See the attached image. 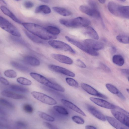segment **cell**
Segmentation results:
<instances>
[{
	"instance_id": "37",
	"label": "cell",
	"mask_w": 129,
	"mask_h": 129,
	"mask_svg": "<svg viewBox=\"0 0 129 129\" xmlns=\"http://www.w3.org/2000/svg\"><path fill=\"white\" fill-rule=\"evenodd\" d=\"M6 77L11 78H15L16 77L17 74L16 72L12 70H8L5 71L4 73Z\"/></svg>"
},
{
	"instance_id": "9",
	"label": "cell",
	"mask_w": 129,
	"mask_h": 129,
	"mask_svg": "<svg viewBox=\"0 0 129 129\" xmlns=\"http://www.w3.org/2000/svg\"><path fill=\"white\" fill-rule=\"evenodd\" d=\"M79 9L81 12L89 16L96 18L101 17L100 13L98 8L89 6L81 5L79 7Z\"/></svg>"
},
{
	"instance_id": "55",
	"label": "cell",
	"mask_w": 129,
	"mask_h": 129,
	"mask_svg": "<svg viewBox=\"0 0 129 129\" xmlns=\"http://www.w3.org/2000/svg\"><path fill=\"white\" fill-rule=\"evenodd\" d=\"M126 90L127 92L128 93L129 92V89H128V88L126 89Z\"/></svg>"
},
{
	"instance_id": "23",
	"label": "cell",
	"mask_w": 129,
	"mask_h": 129,
	"mask_svg": "<svg viewBox=\"0 0 129 129\" xmlns=\"http://www.w3.org/2000/svg\"><path fill=\"white\" fill-rule=\"evenodd\" d=\"M85 33L92 38L96 40L99 39L98 35L96 31L92 27L88 26L85 29Z\"/></svg>"
},
{
	"instance_id": "53",
	"label": "cell",
	"mask_w": 129,
	"mask_h": 129,
	"mask_svg": "<svg viewBox=\"0 0 129 129\" xmlns=\"http://www.w3.org/2000/svg\"><path fill=\"white\" fill-rule=\"evenodd\" d=\"M101 4H104L106 2L105 0H99L98 1Z\"/></svg>"
},
{
	"instance_id": "28",
	"label": "cell",
	"mask_w": 129,
	"mask_h": 129,
	"mask_svg": "<svg viewBox=\"0 0 129 129\" xmlns=\"http://www.w3.org/2000/svg\"><path fill=\"white\" fill-rule=\"evenodd\" d=\"M10 64L15 68L20 71L27 72L29 70L28 67L17 62L12 61L11 62Z\"/></svg>"
},
{
	"instance_id": "18",
	"label": "cell",
	"mask_w": 129,
	"mask_h": 129,
	"mask_svg": "<svg viewBox=\"0 0 129 129\" xmlns=\"http://www.w3.org/2000/svg\"><path fill=\"white\" fill-rule=\"evenodd\" d=\"M87 108L88 111L96 118L103 121H106L105 117L94 107L88 105H87Z\"/></svg>"
},
{
	"instance_id": "30",
	"label": "cell",
	"mask_w": 129,
	"mask_h": 129,
	"mask_svg": "<svg viewBox=\"0 0 129 129\" xmlns=\"http://www.w3.org/2000/svg\"><path fill=\"white\" fill-rule=\"evenodd\" d=\"M37 113L40 117L45 120L50 122H53L55 120L53 117L44 112L38 111Z\"/></svg>"
},
{
	"instance_id": "27",
	"label": "cell",
	"mask_w": 129,
	"mask_h": 129,
	"mask_svg": "<svg viewBox=\"0 0 129 129\" xmlns=\"http://www.w3.org/2000/svg\"><path fill=\"white\" fill-rule=\"evenodd\" d=\"M24 32L27 37L34 42L39 43H43L42 39L27 31L24 30Z\"/></svg>"
},
{
	"instance_id": "56",
	"label": "cell",
	"mask_w": 129,
	"mask_h": 129,
	"mask_svg": "<svg viewBox=\"0 0 129 129\" xmlns=\"http://www.w3.org/2000/svg\"><path fill=\"white\" fill-rule=\"evenodd\" d=\"M125 0H120V1L122 2H124L125 1Z\"/></svg>"
},
{
	"instance_id": "51",
	"label": "cell",
	"mask_w": 129,
	"mask_h": 129,
	"mask_svg": "<svg viewBox=\"0 0 129 129\" xmlns=\"http://www.w3.org/2000/svg\"><path fill=\"white\" fill-rule=\"evenodd\" d=\"M85 129H97L95 127L89 125H87L85 126Z\"/></svg>"
},
{
	"instance_id": "38",
	"label": "cell",
	"mask_w": 129,
	"mask_h": 129,
	"mask_svg": "<svg viewBox=\"0 0 129 129\" xmlns=\"http://www.w3.org/2000/svg\"><path fill=\"white\" fill-rule=\"evenodd\" d=\"M0 104L10 108H13L14 107L13 105L11 102L4 98H0Z\"/></svg>"
},
{
	"instance_id": "36",
	"label": "cell",
	"mask_w": 129,
	"mask_h": 129,
	"mask_svg": "<svg viewBox=\"0 0 129 129\" xmlns=\"http://www.w3.org/2000/svg\"><path fill=\"white\" fill-rule=\"evenodd\" d=\"M66 81L67 84L75 88H78L79 86L78 83L73 78H66Z\"/></svg>"
},
{
	"instance_id": "6",
	"label": "cell",
	"mask_w": 129,
	"mask_h": 129,
	"mask_svg": "<svg viewBox=\"0 0 129 129\" xmlns=\"http://www.w3.org/2000/svg\"><path fill=\"white\" fill-rule=\"evenodd\" d=\"M65 38L68 42L88 54L93 56H97L99 55V53L97 51L88 47L83 43L77 41L67 36H65Z\"/></svg>"
},
{
	"instance_id": "21",
	"label": "cell",
	"mask_w": 129,
	"mask_h": 129,
	"mask_svg": "<svg viewBox=\"0 0 129 129\" xmlns=\"http://www.w3.org/2000/svg\"><path fill=\"white\" fill-rule=\"evenodd\" d=\"M0 127L7 129H14V122H10L5 118L0 117Z\"/></svg>"
},
{
	"instance_id": "46",
	"label": "cell",
	"mask_w": 129,
	"mask_h": 129,
	"mask_svg": "<svg viewBox=\"0 0 129 129\" xmlns=\"http://www.w3.org/2000/svg\"><path fill=\"white\" fill-rule=\"evenodd\" d=\"M0 82L5 85H8L10 84L9 82L3 77H0Z\"/></svg>"
},
{
	"instance_id": "25",
	"label": "cell",
	"mask_w": 129,
	"mask_h": 129,
	"mask_svg": "<svg viewBox=\"0 0 129 129\" xmlns=\"http://www.w3.org/2000/svg\"><path fill=\"white\" fill-rule=\"evenodd\" d=\"M51 10L50 8L46 5H41L37 7L35 11L36 13H42L45 14L50 13Z\"/></svg>"
},
{
	"instance_id": "50",
	"label": "cell",
	"mask_w": 129,
	"mask_h": 129,
	"mask_svg": "<svg viewBox=\"0 0 129 129\" xmlns=\"http://www.w3.org/2000/svg\"><path fill=\"white\" fill-rule=\"evenodd\" d=\"M117 95L119 97L123 100H125V96L119 91Z\"/></svg>"
},
{
	"instance_id": "41",
	"label": "cell",
	"mask_w": 129,
	"mask_h": 129,
	"mask_svg": "<svg viewBox=\"0 0 129 129\" xmlns=\"http://www.w3.org/2000/svg\"><path fill=\"white\" fill-rule=\"evenodd\" d=\"M99 67L101 69L106 73H109L111 72L110 69L103 63L100 62L99 64Z\"/></svg>"
},
{
	"instance_id": "31",
	"label": "cell",
	"mask_w": 129,
	"mask_h": 129,
	"mask_svg": "<svg viewBox=\"0 0 129 129\" xmlns=\"http://www.w3.org/2000/svg\"><path fill=\"white\" fill-rule=\"evenodd\" d=\"M46 29L50 34L56 36L59 34L60 31L57 27L52 26H48L46 27Z\"/></svg>"
},
{
	"instance_id": "10",
	"label": "cell",
	"mask_w": 129,
	"mask_h": 129,
	"mask_svg": "<svg viewBox=\"0 0 129 129\" xmlns=\"http://www.w3.org/2000/svg\"><path fill=\"white\" fill-rule=\"evenodd\" d=\"M111 112L116 119L119 122L129 127V116L116 109L111 110Z\"/></svg>"
},
{
	"instance_id": "15",
	"label": "cell",
	"mask_w": 129,
	"mask_h": 129,
	"mask_svg": "<svg viewBox=\"0 0 129 129\" xmlns=\"http://www.w3.org/2000/svg\"><path fill=\"white\" fill-rule=\"evenodd\" d=\"M51 55L53 58L61 63L70 65L73 63V60L67 56L56 54H52Z\"/></svg>"
},
{
	"instance_id": "32",
	"label": "cell",
	"mask_w": 129,
	"mask_h": 129,
	"mask_svg": "<svg viewBox=\"0 0 129 129\" xmlns=\"http://www.w3.org/2000/svg\"><path fill=\"white\" fill-rule=\"evenodd\" d=\"M54 110L58 113L64 115H67L69 113L67 110L64 108L58 106H56L53 107Z\"/></svg>"
},
{
	"instance_id": "1",
	"label": "cell",
	"mask_w": 129,
	"mask_h": 129,
	"mask_svg": "<svg viewBox=\"0 0 129 129\" xmlns=\"http://www.w3.org/2000/svg\"><path fill=\"white\" fill-rule=\"evenodd\" d=\"M22 24L28 31L42 40H53L57 38L56 36L50 34L46 28L38 24L29 22H23Z\"/></svg>"
},
{
	"instance_id": "42",
	"label": "cell",
	"mask_w": 129,
	"mask_h": 129,
	"mask_svg": "<svg viewBox=\"0 0 129 129\" xmlns=\"http://www.w3.org/2000/svg\"><path fill=\"white\" fill-rule=\"evenodd\" d=\"M43 124L45 126L49 129H58L54 126L46 122H43Z\"/></svg>"
},
{
	"instance_id": "49",
	"label": "cell",
	"mask_w": 129,
	"mask_h": 129,
	"mask_svg": "<svg viewBox=\"0 0 129 129\" xmlns=\"http://www.w3.org/2000/svg\"><path fill=\"white\" fill-rule=\"evenodd\" d=\"M7 113L6 111L2 108L0 107V115H6Z\"/></svg>"
},
{
	"instance_id": "12",
	"label": "cell",
	"mask_w": 129,
	"mask_h": 129,
	"mask_svg": "<svg viewBox=\"0 0 129 129\" xmlns=\"http://www.w3.org/2000/svg\"><path fill=\"white\" fill-rule=\"evenodd\" d=\"M83 43L88 47L96 51L101 50L104 47L102 42L91 39L85 40Z\"/></svg>"
},
{
	"instance_id": "16",
	"label": "cell",
	"mask_w": 129,
	"mask_h": 129,
	"mask_svg": "<svg viewBox=\"0 0 129 129\" xmlns=\"http://www.w3.org/2000/svg\"><path fill=\"white\" fill-rule=\"evenodd\" d=\"M61 102L62 104L67 107L86 117L85 114L80 109L71 102L64 99H61Z\"/></svg>"
},
{
	"instance_id": "4",
	"label": "cell",
	"mask_w": 129,
	"mask_h": 129,
	"mask_svg": "<svg viewBox=\"0 0 129 129\" xmlns=\"http://www.w3.org/2000/svg\"><path fill=\"white\" fill-rule=\"evenodd\" d=\"M30 76L35 80L49 88L59 91L64 92L65 89L58 84L51 82L43 76L38 74L31 72Z\"/></svg>"
},
{
	"instance_id": "14",
	"label": "cell",
	"mask_w": 129,
	"mask_h": 129,
	"mask_svg": "<svg viewBox=\"0 0 129 129\" xmlns=\"http://www.w3.org/2000/svg\"><path fill=\"white\" fill-rule=\"evenodd\" d=\"M48 67L51 71L71 77H74L75 73L64 68L54 65H49Z\"/></svg>"
},
{
	"instance_id": "52",
	"label": "cell",
	"mask_w": 129,
	"mask_h": 129,
	"mask_svg": "<svg viewBox=\"0 0 129 129\" xmlns=\"http://www.w3.org/2000/svg\"><path fill=\"white\" fill-rule=\"evenodd\" d=\"M111 51L112 53H115L116 51V49L115 47H112L111 48Z\"/></svg>"
},
{
	"instance_id": "24",
	"label": "cell",
	"mask_w": 129,
	"mask_h": 129,
	"mask_svg": "<svg viewBox=\"0 0 129 129\" xmlns=\"http://www.w3.org/2000/svg\"><path fill=\"white\" fill-rule=\"evenodd\" d=\"M52 9L55 12L63 16H69L72 14L70 11L64 8L55 6L53 7Z\"/></svg>"
},
{
	"instance_id": "29",
	"label": "cell",
	"mask_w": 129,
	"mask_h": 129,
	"mask_svg": "<svg viewBox=\"0 0 129 129\" xmlns=\"http://www.w3.org/2000/svg\"><path fill=\"white\" fill-rule=\"evenodd\" d=\"M10 87L12 90L19 92L27 93L29 91V90L27 88L17 85H11L10 86Z\"/></svg>"
},
{
	"instance_id": "45",
	"label": "cell",
	"mask_w": 129,
	"mask_h": 129,
	"mask_svg": "<svg viewBox=\"0 0 129 129\" xmlns=\"http://www.w3.org/2000/svg\"><path fill=\"white\" fill-rule=\"evenodd\" d=\"M24 6L26 8H30L34 6V3L30 1H26L24 3Z\"/></svg>"
},
{
	"instance_id": "39",
	"label": "cell",
	"mask_w": 129,
	"mask_h": 129,
	"mask_svg": "<svg viewBox=\"0 0 129 129\" xmlns=\"http://www.w3.org/2000/svg\"><path fill=\"white\" fill-rule=\"evenodd\" d=\"M23 109L25 112L29 114L32 113L34 110L32 106L28 104H24L23 106Z\"/></svg>"
},
{
	"instance_id": "19",
	"label": "cell",
	"mask_w": 129,
	"mask_h": 129,
	"mask_svg": "<svg viewBox=\"0 0 129 129\" xmlns=\"http://www.w3.org/2000/svg\"><path fill=\"white\" fill-rule=\"evenodd\" d=\"M1 94L4 96L16 99H24V96L21 94L7 90H4L1 92Z\"/></svg>"
},
{
	"instance_id": "35",
	"label": "cell",
	"mask_w": 129,
	"mask_h": 129,
	"mask_svg": "<svg viewBox=\"0 0 129 129\" xmlns=\"http://www.w3.org/2000/svg\"><path fill=\"white\" fill-rule=\"evenodd\" d=\"M105 86L107 89L112 93L117 94L119 91L115 86L110 83H107Z\"/></svg>"
},
{
	"instance_id": "43",
	"label": "cell",
	"mask_w": 129,
	"mask_h": 129,
	"mask_svg": "<svg viewBox=\"0 0 129 129\" xmlns=\"http://www.w3.org/2000/svg\"><path fill=\"white\" fill-rule=\"evenodd\" d=\"M17 126L20 129L24 128L26 127V125L24 122L21 121H17L15 122Z\"/></svg>"
},
{
	"instance_id": "8",
	"label": "cell",
	"mask_w": 129,
	"mask_h": 129,
	"mask_svg": "<svg viewBox=\"0 0 129 129\" xmlns=\"http://www.w3.org/2000/svg\"><path fill=\"white\" fill-rule=\"evenodd\" d=\"M31 93L35 98L44 103L50 105L57 104L54 99L44 93L36 91H32Z\"/></svg>"
},
{
	"instance_id": "5",
	"label": "cell",
	"mask_w": 129,
	"mask_h": 129,
	"mask_svg": "<svg viewBox=\"0 0 129 129\" xmlns=\"http://www.w3.org/2000/svg\"><path fill=\"white\" fill-rule=\"evenodd\" d=\"M0 27L15 37L21 36V34L18 29L7 20L0 16Z\"/></svg>"
},
{
	"instance_id": "57",
	"label": "cell",
	"mask_w": 129,
	"mask_h": 129,
	"mask_svg": "<svg viewBox=\"0 0 129 129\" xmlns=\"http://www.w3.org/2000/svg\"><path fill=\"white\" fill-rule=\"evenodd\" d=\"M1 128V127H0V129H2V128Z\"/></svg>"
},
{
	"instance_id": "22",
	"label": "cell",
	"mask_w": 129,
	"mask_h": 129,
	"mask_svg": "<svg viewBox=\"0 0 129 129\" xmlns=\"http://www.w3.org/2000/svg\"><path fill=\"white\" fill-rule=\"evenodd\" d=\"M25 62L32 66H38L40 63V61L37 58L31 56H27L23 58Z\"/></svg>"
},
{
	"instance_id": "33",
	"label": "cell",
	"mask_w": 129,
	"mask_h": 129,
	"mask_svg": "<svg viewBox=\"0 0 129 129\" xmlns=\"http://www.w3.org/2000/svg\"><path fill=\"white\" fill-rule=\"evenodd\" d=\"M117 40L119 42L124 44H127L129 43V37L127 36L119 35L116 37Z\"/></svg>"
},
{
	"instance_id": "54",
	"label": "cell",
	"mask_w": 129,
	"mask_h": 129,
	"mask_svg": "<svg viewBox=\"0 0 129 129\" xmlns=\"http://www.w3.org/2000/svg\"><path fill=\"white\" fill-rule=\"evenodd\" d=\"M41 2H43L47 3H48L49 2V1L48 0H43L41 1Z\"/></svg>"
},
{
	"instance_id": "40",
	"label": "cell",
	"mask_w": 129,
	"mask_h": 129,
	"mask_svg": "<svg viewBox=\"0 0 129 129\" xmlns=\"http://www.w3.org/2000/svg\"><path fill=\"white\" fill-rule=\"evenodd\" d=\"M72 119L74 122L78 124H82L84 123V119L79 116H73L72 117Z\"/></svg>"
},
{
	"instance_id": "48",
	"label": "cell",
	"mask_w": 129,
	"mask_h": 129,
	"mask_svg": "<svg viewBox=\"0 0 129 129\" xmlns=\"http://www.w3.org/2000/svg\"><path fill=\"white\" fill-rule=\"evenodd\" d=\"M121 73L123 75L128 77V78L129 74V71L128 69H123L121 70Z\"/></svg>"
},
{
	"instance_id": "7",
	"label": "cell",
	"mask_w": 129,
	"mask_h": 129,
	"mask_svg": "<svg viewBox=\"0 0 129 129\" xmlns=\"http://www.w3.org/2000/svg\"><path fill=\"white\" fill-rule=\"evenodd\" d=\"M48 43L53 48L57 49L68 51L73 54H75V52L69 45L61 41L58 40H50Z\"/></svg>"
},
{
	"instance_id": "26",
	"label": "cell",
	"mask_w": 129,
	"mask_h": 129,
	"mask_svg": "<svg viewBox=\"0 0 129 129\" xmlns=\"http://www.w3.org/2000/svg\"><path fill=\"white\" fill-rule=\"evenodd\" d=\"M113 62L116 65L121 66L124 63V60L123 57L121 55L117 54L114 55L112 58Z\"/></svg>"
},
{
	"instance_id": "3",
	"label": "cell",
	"mask_w": 129,
	"mask_h": 129,
	"mask_svg": "<svg viewBox=\"0 0 129 129\" xmlns=\"http://www.w3.org/2000/svg\"><path fill=\"white\" fill-rule=\"evenodd\" d=\"M62 24L67 27H76L88 26L90 23L89 20L85 18L78 17L71 19H61L59 20Z\"/></svg>"
},
{
	"instance_id": "20",
	"label": "cell",
	"mask_w": 129,
	"mask_h": 129,
	"mask_svg": "<svg viewBox=\"0 0 129 129\" xmlns=\"http://www.w3.org/2000/svg\"><path fill=\"white\" fill-rule=\"evenodd\" d=\"M0 9L4 14L9 17L15 22L22 24L23 22L18 19L6 7L4 6H1L0 7Z\"/></svg>"
},
{
	"instance_id": "11",
	"label": "cell",
	"mask_w": 129,
	"mask_h": 129,
	"mask_svg": "<svg viewBox=\"0 0 129 129\" xmlns=\"http://www.w3.org/2000/svg\"><path fill=\"white\" fill-rule=\"evenodd\" d=\"M89 99L92 102L101 107L111 110L116 108V106L103 99L93 97H90Z\"/></svg>"
},
{
	"instance_id": "2",
	"label": "cell",
	"mask_w": 129,
	"mask_h": 129,
	"mask_svg": "<svg viewBox=\"0 0 129 129\" xmlns=\"http://www.w3.org/2000/svg\"><path fill=\"white\" fill-rule=\"evenodd\" d=\"M107 7L109 11L113 15L120 17L129 19L128 6L121 5L111 1L108 3Z\"/></svg>"
},
{
	"instance_id": "17",
	"label": "cell",
	"mask_w": 129,
	"mask_h": 129,
	"mask_svg": "<svg viewBox=\"0 0 129 129\" xmlns=\"http://www.w3.org/2000/svg\"><path fill=\"white\" fill-rule=\"evenodd\" d=\"M106 119L112 126L116 129H129L128 127L124 125L114 118L106 116Z\"/></svg>"
},
{
	"instance_id": "47",
	"label": "cell",
	"mask_w": 129,
	"mask_h": 129,
	"mask_svg": "<svg viewBox=\"0 0 129 129\" xmlns=\"http://www.w3.org/2000/svg\"><path fill=\"white\" fill-rule=\"evenodd\" d=\"M88 2L89 6L94 8H98L97 4L94 1H89Z\"/></svg>"
},
{
	"instance_id": "13",
	"label": "cell",
	"mask_w": 129,
	"mask_h": 129,
	"mask_svg": "<svg viewBox=\"0 0 129 129\" xmlns=\"http://www.w3.org/2000/svg\"><path fill=\"white\" fill-rule=\"evenodd\" d=\"M82 88L88 93L94 96H98L104 99H107V97L100 93L90 85L84 83L81 84Z\"/></svg>"
},
{
	"instance_id": "44",
	"label": "cell",
	"mask_w": 129,
	"mask_h": 129,
	"mask_svg": "<svg viewBox=\"0 0 129 129\" xmlns=\"http://www.w3.org/2000/svg\"><path fill=\"white\" fill-rule=\"evenodd\" d=\"M77 63L78 66L80 68H85L86 67V66L84 63L80 59H78L77 60Z\"/></svg>"
},
{
	"instance_id": "34",
	"label": "cell",
	"mask_w": 129,
	"mask_h": 129,
	"mask_svg": "<svg viewBox=\"0 0 129 129\" xmlns=\"http://www.w3.org/2000/svg\"><path fill=\"white\" fill-rule=\"evenodd\" d=\"M17 81L20 84L25 85H30L32 84L31 81L25 78L20 77L17 79Z\"/></svg>"
}]
</instances>
